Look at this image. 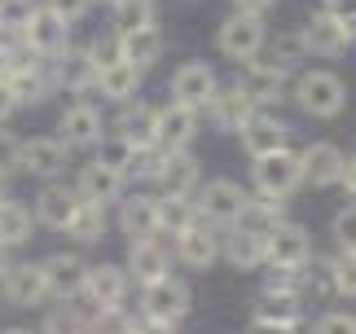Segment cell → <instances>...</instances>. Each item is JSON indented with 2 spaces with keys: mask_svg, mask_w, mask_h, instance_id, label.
Masks as SVG:
<instances>
[{
  "mask_svg": "<svg viewBox=\"0 0 356 334\" xmlns=\"http://www.w3.org/2000/svg\"><path fill=\"white\" fill-rule=\"evenodd\" d=\"M251 185L259 198H291V193L304 185V163L291 145L273 150V154H259L251 167Z\"/></svg>",
  "mask_w": 356,
  "mask_h": 334,
  "instance_id": "1",
  "label": "cell"
},
{
  "mask_svg": "<svg viewBox=\"0 0 356 334\" xmlns=\"http://www.w3.org/2000/svg\"><path fill=\"white\" fill-rule=\"evenodd\" d=\"M295 102L312 119H334L348 106V84L334 71H304L295 79Z\"/></svg>",
  "mask_w": 356,
  "mask_h": 334,
  "instance_id": "2",
  "label": "cell"
},
{
  "mask_svg": "<svg viewBox=\"0 0 356 334\" xmlns=\"http://www.w3.org/2000/svg\"><path fill=\"white\" fill-rule=\"evenodd\" d=\"M216 45H220V53L229 62H255L259 49L268 45V26L264 18H255V13H229V18L220 22V35H216Z\"/></svg>",
  "mask_w": 356,
  "mask_h": 334,
  "instance_id": "3",
  "label": "cell"
},
{
  "mask_svg": "<svg viewBox=\"0 0 356 334\" xmlns=\"http://www.w3.org/2000/svg\"><path fill=\"white\" fill-rule=\"evenodd\" d=\"M312 260V238L304 225H295V220H282L277 229L264 238V264L268 269H308Z\"/></svg>",
  "mask_w": 356,
  "mask_h": 334,
  "instance_id": "4",
  "label": "cell"
},
{
  "mask_svg": "<svg viewBox=\"0 0 356 334\" xmlns=\"http://www.w3.org/2000/svg\"><path fill=\"white\" fill-rule=\"evenodd\" d=\"M242 202H246V189L238 185V180H207V185L198 189V220L202 225H229L234 229V220L242 212Z\"/></svg>",
  "mask_w": 356,
  "mask_h": 334,
  "instance_id": "5",
  "label": "cell"
},
{
  "mask_svg": "<svg viewBox=\"0 0 356 334\" xmlns=\"http://www.w3.org/2000/svg\"><path fill=\"white\" fill-rule=\"evenodd\" d=\"M189 312V286L181 277H159V282L141 286V317H154V321H181Z\"/></svg>",
  "mask_w": 356,
  "mask_h": 334,
  "instance_id": "6",
  "label": "cell"
},
{
  "mask_svg": "<svg viewBox=\"0 0 356 334\" xmlns=\"http://www.w3.org/2000/svg\"><path fill=\"white\" fill-rule=\"evenodd\" d=\"M79 295L92 303V312L123 308V299H128V273H123V264H88Z\"/></svg>",
  "mask_w": 356,
  "mask_h": 334,
  "instance_id": "7",
  "label": "cell"
},
{
  "mask_svg": "<svg viewBox=\"0 0 356 334\" xmlns=\"http://www.w3.org/2000/svg\"><path fill=\"white\" fill-rule=\"evenodd\" d=\"M194 136H198V110H189V106H159V115H154V145L163 150V154H176V150H189L194 145Z\"/></svg>",
  "mask_w": 356,
  "mask_h": 334,
  "instance_id": "8",
  "label": "cell"
},
{
  "mask_svg": "<svg viewBox=\"0 0 356 334\" xmlns=\"http://www.w3.org/2000/svg\"><path fill=\"white\" fill-rule=\"evenodd\" d=\"M22 45L31 49L35 58H58V53L71 45V22H62L53 9L35 5L31 22H26V31H22Z\"/></svg>",
  "mask_w": 356,
  "mask_h": 334,
  "instance_id": "9",
  "label": "cell"
},
{
  "mask_svg": "<svg viewBox=\"0 0 356 334\" xmlns=\"http://www.w3.org/2000/svg\"><path fill=\"white\" fill-rule=\"evenodd\" d=\"M40 269H44V286L53 299H79V290H84V273L88 264L84 255H75V250H53L49 260H40Z\"/></svg>",
  "mask_w": 356,
  "mask_h": 334,
  "instance_id": "10",
  "label": "cell"
},
{
  "mask_svg": "<svg viewBox=\"0 0 356 334\" xmlns=\"http://www.w3.org/2000/svg\"><path fill=\"white\" fill-rule=\"evenodd\" d=\"M286 79H291V71H282L277 62H242V75L234 88H242L255 106H273L286 97Z\"/></svg>",
  "mask_w": 356,
  "mask_h": 334,
  "instance_id": "11",
  "label": "cell"
},
{
  "mask_svg": "<svg viewBox=\"0 0 356 334\" xmlns=\"http://www.w3.org/2000/svg\"><path fill=\"white\" fill-rule=\"evenodd\" d=\"M216 88H220V79H216V71L207 62H185V66H176V75H172V102L189 106V110H202Z\"/></svg>",
  "mask_w": 356,
  "mask_h": 334,
  "instance_id": "12",
  "label": "cell"
},
{
  "mask_svg": "<svg viewBox=\"0 0 356 334\" xmlns=\"http://www.w3.org/2000/svg\"><path fill=\"white\" fill-rule=\"evenodd\" d=\"M44 62L49 58H35L31 49L18 58V66L9 71V79H5V88L13 93V102L18 106H40L49 97V71H44Z\"/></svg>",
  "mask_w": 356,
  "mask_h": 334,
  "instance_id": "13",
  "label": "cell"
},
{
  "mask_svg": "<svg viewBox=\"0 0 356 334\" xmlns=\"http://www.w3.org/2000/svg\"><path fill=\"white\" fill-rule=\"evenodd\" d=\"M168 269H172V255H168V246H163V242H154V238L128 242V260H123L128 282L149 286V282H159V277H168Z\"/></svg>",
  "mask_w": 356,
  "mask_h": 334,
  "instance_id": "14",
  "label": "cell"
},
{
  "mask_svg": "<svg viewBox=\"0 0 356 334\" xmlns=\"http://www.w3.org/2000/svg\"><path fill=\"white\" fill-rule=\"evenodd\" d=\"M304 31V45H308V53H317V58H343V53L352 49V35H348V26L339 22V18H330L325 9H317L312 18L299 26Z\"/></svg>",
  "mask_w": 356,
  "mask_h": 334,
  "instance_id": "15",
  "label": "cell"
},
{
  "mask_svg": "<svg viewBox=\"0 0 356 334\" xmlns=\"http://www.w3.org/2000/svg\"><path fill=\"white\" fill-rule=\"evenodd\" d=\"M0 286H5V299L13 308H35V303L49 299L44 269H40V264H9V269L0 273Z\"/></svg>",
  "mask_w": 356,
  "mask_h": 334,
  "instance_id": "16",
  "label": "cell"
},
{
  "mask_svg": "<svg viewBox=\"0 0 356 334\" xmlns=\"http://www.w3.org/2000/svg\"><path fill=\"white\" fill-rule=\"evenodd\" d=\"M102 136H106V132H102V115H97L88 102H75V106L62 110V119H58V141H62L66 150L97 145Z\"/></svg>",
  "mask_w": 356,
  "mask_h": 334,
  "instance_id": "17",
  "label": "cell"
},
{
  "mask_svg": "<svg viewBox=\"0 0 356 334\" xmlns=\"http://www.w3.org/2000/svg\"><path fill=\"white\" fill-rule=\"evenodd\" d=\"M202 110H207V123L216 132H242V123L255 115V102L242 88H216Z\"/></svg>",
  "mask_w": 356,
  "mask_h": 334,
  "instance_id": "18",
  "label": "cell"
},
{
  "mask_svg": "<svg viewBox=\"0 0 356 334\" xmlns=\"http://www.w3.org/2000/svg\"><path fill=\"white\" fill-rule=\"evenodd\" d=\"M75 207H79L75 185H58V180H49V185L35 193V220H40L44 229H53V233H66V225H71V216H75Z\"/></svg>",
  "mask_w": 356,
  "mask_h": 334,
  "instance_id": "19",
  "label": "cell"
},
{
  "mask_svg": "<svg viewBox=\"0 0 356 334\" xmlns=\"http://www.w3.org/2000/svg\"><path fill=\"white\" fill-rule=\"evenodd\" d=\"M238 136H242V150H246L251 159L273 154V150H286V145H291V128H286L282 119H273V115H259V110L242 123Z\"/></svg>",
  "mask_w": 356,
  "mask_h": 334,
  "instance_id": "20",
  "label": "cell"
},
{
  "mask_svg": "<svg viewBox=\"0 0 356 334\" xmlns=\"http://www.w3.org/2000/svg\"><path fill=\"white\" fill-rule=\"evenodd\" d=\"M119 233L123 238H159V198L154 193H128L119 202Z\"/></svg>",
  "mask_w": 356,
  "mask_h": 334,
  "instance_id": "21",
  "label": "cell"
},
{
  "mask_svg": "<svg viewBox=\"0 0 356 334\" xmlns=\"http://www.w3.org/2000/svg\"><path fill=\"white\" fill-rule=\"evenodd\" d=\"M66 150L58 136H31V141H22V150H18V167L26 176H58L62 167H66Z\"/></svg>",
  "mask_w": 356,
  "mask_h": 334,
  "instance_id": "22",
  "label": "cell"
},
{
  "mask_svg": "<svg viewBox=\"0 0 356 334\" xmlns=\"http://www.w3.org/2000/svg\"><path fill=\"white\" fill-rule=\"evenodd\" d=\"M159 189L163 198H194L198 189V159L189 150H176V154H163V167H159Z\"/></svg>",
  "mask_w": 356,
  "mask_h": 334,
  "instance_id": "23",
  "label": "cell"
},
{
  "mask_svg": "<svg viewBox=\"0 0 356 334\" xmlns=\"http://www.w3.org/2000/svg\"><path fill=\"white\" fill-rule=\"evenodd\" d=\"M299 163H304V180L312 189L339 185V176H343V150L334 141H312L304 154H299Z\"/></svg>",
  "mask_w": 356,
  "mask_h": 334,
  "instance_id": "24",
  "label": "cell"
},
{
  "mask_svg": "<svg viewBox=\"0 0 356 334\" xmlns=\"http://www.w3.org/2000/svg\"><path fill=\"white\" fill-rule=\"evenodd\" d=\"M53 62V84L66 93H88L92 84H97V66H92V58L84 49H71L66 45L58 58H49Z\"/></svg>",
  "mask_w": 356,
  "mask_h": 334,
  "instance_id": "25",
  "label": "cell"
},
{
  "mask_svg": "<svg viewBox=\"0 0 356 334\" xmlns=\"http://www.w3.org/2000/svg\"><path fill=\"white\" fill-rule=\"evenodd\" d=\"M282 220H286V198H259V193L251 198V193H246V202H242V212L234 220V229L251 233V238H268Z\"/></svg>",
  "mask_w": 356,
  "mask_h": 334,
  "instance_id": "26",
  "label": "cell"
},
{
  "mask_svg": "<svg viewBox=\"0 0 356 334\" xmlns=\"http://www.w3.org/2000/svg\"><path fill=\"white\" fill-rule=\"evenodd\" d=\"M176 260L189 264V269H211V264L220 260V238L198 220V225L176 233Z\"/></svg>",
  "mask_w": 356,
  "mask_h": 334,
  "instance_id": "27",
  "label": "cell"
},
{
  "mask_svg": "<svg viewBox=\"0 0 356 334\" xmlns=\"http://www.w3.org/2000/svg\"><path fill=\"white\" fill-rule=\"evenodd\" d=\"M163 45H168V40H163V31L149 22V26H136V31H123V35H119V58L132 62L136 71H149V66L163 58Z\"/></svg>",
  "mask_w": 356,
  "mask_h": 334,
  "instance_id": "28",
  "label": "cell"
},
{
  "mask_svg": "<svg viewBox=\"0 0 356 334\" xmlns=\"http://www.w3.org/2000/svg\"><path fill=\"white\" fill-rule=\"evenodd\" d=\"M154 115H159V106H149V102H123V115L115 119V132L128 145L149 150L154 145Z\"/></svg>",
  "mask_w": 356,
  "mask_h": 334,
  "instance_id": "29",
  "label": "cell"
},
{
  "mask_svg": "<svg viewBox=\"0 0 356 334\" xmlns=\"http://www.w3.org/2000/svg\"><path fill=\"white\" fill-rule=\"evenodd\" d=\"M123 180L128 176H119V172H111V167H102V163H84L79 167V180H75V193L84 202H115L123 193Z\"/></svg>",
  "mask_w": 356,
  "mask_h": 334,
  "instance_id": "30",
  "label": "cell"
},
{
  "mask_svg": "<svg viewBox=\"0 0 356 334\" xmlns=\"http://www.w3.org/2000/svg\"><path fill=\"white\" fill-rule=\"evenodd\" d=\"M141 75L145 71H136L132 62H111V66H102L97 71V84L92 88H102L106 102H136V88H141Z\"/></svg>",
  "mask_w": 356,
  "mask_h": 334,
  "instance_id": "31",
  "label": "cell"
},
{
  "mask_svg": "<svg viewBox=\"0 0 356 334\" xmlns=\"http://www.w3.org/2000/svg\"><path fill=\"white\" fill-rule=\"evenodd\" d=\"M251 321H282V326H299L304 321V299L299 295H273V290H259Z\"/></svg>",
  "mask_w": 356,
  "mask_h": 334,
  "instance_id": "32",
  "label": "cell"
},
{
  "mask_svg": "<svg viewBox=\"0 0 356 334\" xmlns=\"http://www.w3.org/2000/svg\"><path fill=\"white\" fill-rule=\"evenodd\" d=\"M106 229H111L106 202H84V198H79V207H75V216H71V225H66V233H71L75 242L88 246V242H102Z\"/></svg>",
  "mask_w": 356,
  "mask_h": 334,
  "instance_id": "33",
  "label": "cell"
},
{
  "mask_svg": "<svg viewBox=\"0 0 356 334\" xmlns=\"http://www.w3.org/2000/svg\"><path fill=\"white\" fill-rule=\"evenodd\" d=\"M31 225H35V216L26 212L22 202H13V198H0V246H22V242H31Z\"/></svg>",
  "mask_w": 356,
  "mask_h": 334,
  "instance_id": "34",
  "label": "cell"
},
{
  "mask_svg": "<svg viewBox=\"0 0 356 334\" xmlns=\"http://www.w3.org/2000/svg\"><path fill=\"white\" fill-rule=\"evenodd\" d=\"M220 255L234 264V269L251 273V269H259V264H264V238H251V233L234 229L229 238H220Z\"/></svg>",
  "mask_w": 356,
  "mask_h": 334,
  "instance_id": "35",
  "label": "cell"
},
{
  "mask_svg": "<svg viewBox=\"0 0 356 334\" xmlns=\"http://www.w3.org/2000/svg\"><path fill=\"white\" fill-rule=\"evenodd\" d=\"M159 13V0H115L111 5V26L123 35V31H136V26H149Z\"/></svg>",
  "mask_w": 356,
  "mask_h": 334,
  "instance_id": "36",
  "label": "cell"
},
{
  "mask_svg": "<svg viewBox=\"0 0 356 334\" xmlns=\"http://www.w3.org/2000/svg\"><path fill=\"white\" fill-rule=\"evenodd\" d=\"M189 225H198V207L194 198H159V233H181Z\"/></svg>",
  "mask_w": 356,
  "mask_h": 334,
  "instance_id": "37",
  "label": "cell"
},
{
  "mask_svg": "<svg viewBox=\"0 0 356 334\" xmlns=\"http://www.w3.org/2000/svg\"><path fill=\"white\" fill-rule=\"evenodd\" d=\"M132 159H136V145H128L119 132H106L102 141H97V159H92V163L111 167V172H119V176H128L132 172Z\"/></svg>",
  "mask_w": 356,
  "mask_h": 334,
  "instance_id": "38",
  "label": "cell"
},
{
  "mask_svg": "<svg viewBox=\"0 0 356 334\" xmlns=\"http://www.w3.org/2000/svg\"><path fill=\"white\" fill-rule=\"evenodd\" d=\"M304 58H308L304 31H299V26H291V31H277V40H273V58H268V62H277L282 71H295Z\"/></svg>",
  "mask_w": 356,
  "mask_h": 334,
  "instance_id": "39",
  "label": "cell"
},
{
  "mask_svg": "<svg viewBox=\"0 0 356 334\" xmlns=\"http://www.w3.org/2000/svg\"><path fill=\"white\" fill-rule=\"evenodd\" d=\"M330 290L343 299H356V255L352 250H339L330 260Z\"/></svg>",
  "mask_w": 356,
  "mask_h": 334,
  "instance_id": "40",
  "label": "cell"
},
{
  "mask_svg": "<svg viewBox=\"0 0 356 334\" xmlns=\"http://www.w3.org/2000/svg\"><path fill=\"white\" fill-rule=\"evenodd\" d=\"M31 13H35V0H0V31L22 35L26 22H31Z\"/></svg>",
  "mask_w": 356,
  "mask_h": 334,
  "instance_id": "41",
  "label": "cell"
},
{
  "mask_svg": "<svg viewBox=\"0 0 356 334\" xmlns=\"http://www.w3.org/2000/svg\"><path fill=\"white\" fill-rule=\"evenodd\" d=\"M44 334H88V317L79 308H53L44 317Z\"/></svg>",
  "mask_w": 356,
  "mask_h": 334,
  "instance_id": "42",
  "label": "cell"
},
{
  "mask_svg": "<svg viewBox=\"0 0 356 334\" xmlns=\"http://www.w3.org/2000/svg\"><path fill=\"white\" fill-rule=\"evenodd\" d=\"M264 290H273V295H299L304 299V269H273L264 277Z\"/></svg>",
  "mask_w": 356,
  "mask_h": 334,
  "instance_id": "43",
  "label": "cell"
},
{
  "mask_svg": "<svg viewBox=\"0 0 356 334\" xmlns=\"http://www.w3.org/2000/svg\"><path fill=\"white\" fill-rule=\"evenodd\" d=\"M84 53L92 58V66H97V71H102V66H111V62H123V58H119V31H102V35H92V45H88Z\"/></svg>",
  "mask_w": 356,
  "mask_h": 334,
  "instance_id": "44",
  "label": "cell"
},
{
  "mask_svg": "<svg viewBox=\"0 0 356 334\" xmlns=\"http://www.w3.org/2000/svg\"><path fill=\"white\" fill-rule=\"evenodd\" d=\"M330 233H334L339 250H352V255H356V202H352V207H343V212L330 220Z\"/></svg>",
  "mask_w": 356,
  "mask_h": 334,
  "instance_id": "45",
  "label": "cell"
},
{
  "mask_svg": "<svg viewBox=\"0 0 356 334\" xmlns=\"http://www.w3.org/2000/svg\"><path fill=\"white\" fill-rule=\"evenodd\" d=\"M18 150H22V141L13 132L0 128V176H18L22 172V167H18Z\"/></svg>",
  "mask_w": 356,
  "mask_h": 334,
  "instance_id": "46",
  "label": "cell"
},
{
  "mask_svg": "<svg viewBox=\"0 0 356 334\" xmlns=\"http://www.w3.org/2000/svg\"><path fill=\"white\" fill-rule=\"evenodd\" d=\"M321 9L348 26V35H352V45H356V0H325Z\"/></svg>",
  "mask_w": 356,
  "mask_h": 334,
  "instance_id": "47",
  "label": "cell"
},
{
  "mask_svg": "<svg viewBox=\"0 0 356 334\" xmlns=\"http://www.w3.org/2000/svg\"><path fill=\"white\" fill-rule=\"evenodd\" d=\"M317 334H356V317L352 312H325L317 321Z\"/></svg>",
  "mask_w": 356,
  "mask_h": 334,
  "instance_id": "48",
  "label": "cell"
},
{
  "mask_svg": "<svg viewBox=\"0 0 356 334\" xmlns=\"http://www.w3.org/2000/svg\"><path fill=\"white\" fill-rule=\"evenodd\" d=\"M88 5H92V0H44V9H53L62 22H79L88 13Z\"/></svg>",
  "mask_w": 356,
  "mask_h": 334,
  "instance_id": "49",
  "label": "cell"
},
{
  "mask_svg": "<svg viewBox=\"0 0 356 334\" xmlns=\"http://www.w3.org/2000/svg\"><path fill=\"white\" fill-rule=\"evenodd\" d=\"M132 334H176V326L172 321H154V317H136Z\"/></svg>",
  "mask_w": 356,
  "mask_h": 334,
  "instance_id": "50",
  "label": "cell"
},
{
  "mask_svg": "<svg viewBox=\"0 0 356 334\" xmlns=\"http://www.w3.org/2000/svg\"><path fill=\"white\" fill-rule=\"evenodd\" d=\"M238 13H255V18H264L268 9H277V0H234Z\"/></svg>",
  "mask_w": 356,
  "mask_h": 334,
  "instance_id": "51",
  "label": "cell"
},
{
  "mask_svg": "<svg viewBox=\"0 0 356 334\" xmlns=\"http://www.w3.org/2000/svg\"><path fill=\"white\" fill-rule=\"evenodd\" d=\"M251 334H299V326H282V321H251Z\"/></svg>",
  "mask_w": 356,
  "mask_h": 334,
  "instance_id": "52",
  "label": "cell"
},
{
  "mask_svg": "<svg viewBox=\"0 0 356 334\" xmlns=\"http://www.w3.org/2000/svg\"><path fill=\"white\" fill-rule=\"evenodd\" d=\"M339 185H343L352 198H356V154H352V159H343V176H339Z\"/></svg>",
  "mask_w": 356,
  "mask_h": 334,
  "instance_id": "53",
  "label": "cell"
},
{
  "mask_svg": "<svg viewBox=\"0 0 356 334\" xmlns=\"http://www.w3.org/2000/svg\"><path fill=\"white\" fill-rule=\"evenodd\" d=\"M13 110H18V102H13V93L5 88V84H0V128H5V119L13 115Z\"/></svg>",
  "mask_w": 356,
  "mask_h": 334,
  "instance_id": "54",
  "label": "cell"
},
{
  "mask_svg": "<svg viewBox=\"0 0 356 334\" xmlns=\"http://www.w3.org/2000/svg\"><path fill=\"white\" fill-rule=\"evenodd\" d=\"M9 269V264H5V246H0V273H5Z\"/></svg>",
  "mask_w": 356,
  "mask_h": 334,
  "instance_id": "55",
  "label": "cell"
},
{
  "mask_svg": "<svg viewBox=\"0 0 356 334\" xmlns=\"http://www.w3.org/2000/svg\"><path fill=\"white\" fill-rule=\"evenodd\" d=\"M5 180H9V176H0V198H5Z\"/></svg>",
  "mask_w": 356,
  "mask_h": 334,
  "instance_id": "56",
  "label": "cell"
},
{
  "mask_svg": "<svg viewBox=\"0 0 356 334\" xmlns=\"http://www.w3.org/2000/svg\"><path fill=\"white\" fill-rule=\"evenodd\" d=\"M5 334H31V330H5Z\"/></svg>",
  "mask_w": 356,
  "mask_h": 334,
  "instance_id": "57",
  "label": "cell"
},
{
  "mask_svg": "<svg viewBox=\"0 0 356 334\" xmlns=\"http://www.w3.org/2000/svg\"><path fill=\"white\" fill-rule=\"evenodd\" d=\"M119 334H132V330H119Z\"/></svg>",
  "mask_w": 356,
  "mask_h": 334,
  "instance_id": "58",
  "label": "cell"
},
{
  "mask_svg": "<svg viewBox=\"0 0 356 334\" xmlns=\"http://www.w3.org/2000/svg\"><path fill=\"white\" fill-rule=\"evenodd\" d=\"M106 5H115V0H106Z\"/></svg>",
  "mask_w": 356,
  "mask_h": 334,
  "instance_id": "59",
  "label": "cell"
}]
</instances>
